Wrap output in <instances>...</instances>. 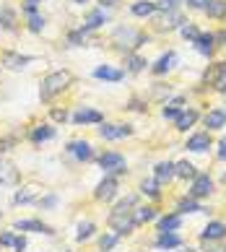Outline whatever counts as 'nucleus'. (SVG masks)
<instances>
[{
	"label": "nucleus",
	"instance_id": "1",
	"mask_svg": "<svg viewBox=\"0 0 226 252\" xmlns=\"http://www.w3.org/2000/svg\"><path fill=\"white\" fill-rule=\"evenodd\" d=\"M73 83V76L68 70H55V73H50L44 81H42V89H39V99L42 101H50V99H55L58 94H63L65 89H68Z\"/></svg>",
	"mask_w": 226,
	"mask_h": 252
},
{
	"label": "nucleus",
	"instance_id": "2",
	"mask_svg": "<svg viewBox=\"0 0 226 252\" xmlns=\"http://www.w3.org/2000/svg\"><path fill=\"white\" fill-rule=\"evenodd\" d=\"M112 42L117 44L120 50H135L140 47V42H143V34L133 26H117L115 34H112Z\"/></svg>",
	"mask_w": 226,
	"mask_h": 252
},
{
	"label": "nucleus",
	"instance_id": "3",
	"mask_svg": "<svg viewBox=\"0 0 226 252\" xmlns=\"http://www.w3.org/2000/svg\"><path fill=\"white\" fill-rule=\"evenodd\" d=\"M99 166H101V172H104V174H112V177L128 172V169H125V156L117 154V151L101 154V156H99Z\"/></svg>",
	"mask_w": 226,
	"mask_h": 252
},
{
	"label": "nucleus",
	"instance_id": "4",
	"mask_svg": "<svg viewBox=\"0 0 226 252\" xmlns=\"http://www.w3.org/2000/svg\"><path fill=\"white\" fill-rule=\"evenodd\" d=\"M109 226L115 229L117 237H125L135 229V221H133V213H109Z\"/></svg>",
	"mask_w": 226,
	"mask_h": 252
},
{
	"label": "nucleus",
	"instance_id": "5",
	"mask_svg": "<svg viewBox=\"0 0 226 252\" xmlns=\"http://www.w3.org/2000/svg\"><path fill=\"white\" fill-rule=\"evenodd\" d=\"M117 188H120V182H117V177H112V174H104V180H101L97 185V190H94V198L97 200H112L117 195Z\"/></svg>",
	"mask_w": 226,
	"mask_h": 252
},
{
	"label": "nucleus",
	"instance_id": "6",
	"mask_svg": "<svg viewBox=\"0 0 226 252\" xmlns=\"http://www.w3.org/2000/svg\"><path fill=\"white\" fill-rule=\"evenodd\" d=\"M213 192V182H211V177L208 174H197L195 180H193V185H190V198H195V200H203V198H208V195Z\"/></svg>",
	"mask_w": 226,
	"mask_h": 252
},
{
	"label": "nucleus",
	"instance_id": "7",
	"mask_svg": "<svg viewBox=\"0 0 226 252\" xmlns=\"http://www.w3.org/2000/svg\"><path fill=\"white\" fill-rule=\"evenodd\" d=\"M205 83H211V86H216L219 91H226V63H216L211 65L208 70H205Z\"/></svg>",
	"mask_w": 226,
	"mask_h": 252
},
{
	"label": "nucleus",
	"instance_id": "8",
	"mask_svg": "<svg viewBox=\"0 0 226 252\" xmlns=\"http://www.w3.org/2000/svg\"><path fill=\"white\" fill-rule=\"evenodd\" d=\"M99 135L104 138V141H120V138H128L133 135V127L130 125H101L99 127Z\"/></svg>",
	"mask_w": 226,
	"mask_h": 252
},
{
	"label": "nucleus",
	"instance_id": "9",
	"mask_svg": "<svg viewBox=\"0 0 226 252\" xmlns=\"http://www.w3.org/2000/svg\"><path fill=\"white\" fill-rule=\"evenodd\" d=\"M226 237V223L224 221H208L205 229L200 231V239L203 242H221Z\"/></svg>",
	"mask_w": 226,
	"mask_h": 252
},
{
	"label": "nucleus",
	"instance_id": "10",
	"mask_svg": "<svg viewBox=\"0 0 226 252\" xmlns=\"http://www.w3.org/2000/svg\"><path fill=\"white\" fill-rule=\"evenodd\" d=\"M16 229L18 231H34V234H55L52 226L42 223L39 219H21V221H16Z\"/></svg>",
	"mask_w": 226,
	"mask_h": 252
},
{
	"label": "nucleus",
	"instance_id": "11",
	"mask_svg": "<svg viewBox=\"0 0 226 252\" xmlns=\"http://www.w3.org/2000/svg\"><path fill=\"white\" fill-rule=\"evenodd\" d=\"M73 123L75 125H91V123H104V117H101V112L91 109V107H81L73 115Z\"/></svg>",
	"mask_w": 226,
	"mask_h": 252
},
{
	"label": "nucleus",
	"instance_id": "12",
	"mask_svg": "<svg viewBox=\"0 0 226 252\" xmlns=\"http://www.w3.org/2000/svg\"><path fill=\"white\" fill-rule=\"evenodd\" d=\"M68 154L75 156L78 161H91V158H94V151H91L89 141H73V143H68Z\"/></svg>",
	"mask_w": 226,
	"mask_h": 252
},
{
	"label": "nucleus",
	"instance_id": "13",
	"mask_svg": "<svg viewBox=\"0 0 226 252\" xmlns=\"http://www.w3.org/2000/svg\"><path fill=\"white\" fill-rule=\"evenodd\" d=\"M187 151H193V154H203V151H208L211 148V135L208 133H195L187 138Z\"/></svg>",
	"mask_w": 226,
	"mask_h": 252
},
{
	"label": "nucleus",
	"instance_id": "14",
	"mask_svg": "<svg viewBox=\"0 0 226 252\" xmlns=\"http://www.w3.org/2000/svg\"><path fill=\"white\" fill-rule=\"evenodd\" d=\"M18 182V169L11 164V161H5V158H0V185H16Z\"/></svg>",
	"mask_w": 226,
	"mask_h": 252
},
{
	"label": "nucleus",
	"instance_id": "15",
	"mask_svg": "<svg viewBox=\"0 0 226 252\" xmlns=\"http://www.w3.org/2000/svg\"><path fill=\"white\" fill-rule=\"evenodd\" d=\"M32 60H34L32 55H16V52H5V55H3L5 68H11V70H21V68H26Z\"/></svg>",
	"mask_w": 226,
	"mask_h": 252
},
{
	"label": "nucleus",
	"instance_id": "16",
	"mask_svg": "<svg viewBox=\"0 0 226 252\" xmlns=\"http://www.w3.org/2000/svg\"><path fill=\"white\" fill-rule=\"evenodd\" d=\"M156 247L159 250H174V247H182V239H180V234H174V231H159Z\"/></svg>",
	"mask_w": 226,
	"mask_h": 252
},
{
	"label": "nucleus",
	"instance_id": "17",
	"mask_svg": "<svg viewBox=\"0 0 226 252\" xmlns=\"http://www.w3.org/2000/svg\"><path fill=\"white\" fill-rule=\"evenodd\" d=\"M101 24H107V11L104 8H97V11H91L89 16H86V24H83V32H94V29H99Z\"/></svg>",
	"mask_w": 226,
	"mask_h": 252
},
{
	"label": "nucleus",
	"instance_id": "18",
	"mask_svg": "<svg viewBox=\"0 0 226 252\" xmlns=\"http://www.w3.org/2000/svg\"><path fill=\"white\" fill-rule=\"evenodd\" d=\"M226 125V109L219 107V109H211L208 115H205V127L208 130H221Z\"/></svg>",
	"mask_w": 226,
	"mask_h": 252
},
{
	"label": "nucleus",
	"instance_id": "19",
	"mask_svg": "<svg viewBox=\"0 0 226 252\" xmlns=\"http://www.w3.org/2000/svg\"><path fill=\"white\" fill-rule=\"evenodd\" d=\"M174 177V164L172 161H159L156 169H154V180L161 185V182H169Z\"/></svg>",
	"mask_w": 226,
	"mask_h": 252
},
{
	"label": "nucleus",
	"instance_id": "20",
	"mask_svg": "<svg viewBox=\"0 0 226 252\" xmlns=\"http://www.w3.org/2000/svg\"><path fill=\"white\" fill-rule=\"evenodd\" d=\"M182 226V216L180 213H166L159 219V231H177Z\"/></svg>",
	"mask_w": 226,
	"mask_h": 252
},
{
	"label": "nucleus",
	"instance_id": "21",
	"mask_svg": "<svg viewBox=\"0 0 226 252\" xmlns=\"http://www.w3.org/2000/svg\"><path fill=\"white\" fill-rule=\"evenodd\" d=\"M203 211H205V208H203V205L197 203L195 198H190V195H187V198H182L180 205H177V213H180V216H182V213H203Z\"/></svg>",
	"mask_w": 226,
	"mask_h": 252
},
{
	"label": "nucleus",
	"instance_id": "22",
	"mask_svg": "<svg viewBox=\"0 0 226 252\" xmlns=\"http://www.w3.org/2000/svg\"><path fill=\"white\" fill-rule=\"evenodd\" d=\"M94 76L101 78V81H122V70L109 68V65H99V68L94 70Z\"/></svg>",
	"mask_w": 226,
	"mask_h": 252
},
{
	"label": "nucleus",
	"instance_id": "23",
	"mask_svg": "<svg viewBox=\"0 0 226 252\" xmlns=\"http://www.w3.org/2000/svg\"><path fill=\"white\" fill-rule=\"evenodd\" d=\"M174 177H182V180H195L197 172H195V166L185 158V161H177L174 164Z\"/></svg>",
	"mask_w": 226,
	"mask_h": 252
},
{
	"label": "nucleus",
	"instance_id": "24",
	"mask_svg": "<svg viewBox=\"0 0 226 252\" xmlns=\"http://www.w3.org/2000/svg\"><path fill=\"white\" fill-rule=\"evenodd\" d=\"M156 219V208H151V205H146V208H135L133 211V221L135 226H140V223H148Z\"/></svg>",
	"mask_w": 226,
	"mask_h": 252
},
{
	"label": "nucleus",
	"instance_id": "25",
	"mask_svg": "<svg viewBox=\"0 0 226 252\" xmlns=\"http://www.w3.org/2000/svg\"><path fill=\"white\" fill-rule=\"evenodd\" d=\"M174 60H177V55H174V52H166V55H161V58L156 60V65H154V73H156V76H161V73H166V70L174 65Z\"/></svg>",
	"mask_w": 226,
	"mask_h": 252
},
{
	"label": "nucleus",
	"instance_id": "26",
	"mask_svg": "<svg viewBox=\"0 0 226 252\" xmlns=\"http://www.w3.org/2000/svg\"><path fill=\"white\" fill-rule=\"evenodd\" d=\"M197 120V112L195 109H185L177 115V130H187V127H193V123Z\"/></svg>",
	"mask_w": 226,
	"mask_h": 252
},
{
	"label": "nucleus",
	"instance_id": "27",
	"mask_svg": "<svg viewBox=\"0 0 226 252\" xmlns=\"http://www.w3.org/2000/svg\"><path fill=\"white\" fill-rule=\"evenodd\" d=\"M213 34H200V36H197V39H195V47H197V52H200V55H211L213 52Z\"/></svg>",
	"mask_w": 226,
	"mask_h": 252
},
{
	"label": "nucleus",
	"instance_id": "28",
	"mask_svg": "<svg viewBox=\"0 0 226 252\" xmlns=\"http://www.w3.org/2000/svg\"><path fill=\"white\" fill-rule=\"evenodd\" d=\"M50 138H55V127L52 125H39V127H34V133H32V141L34 143L50 141Z\"/></svg>",
	"mask_w": 226,
	"mask_h": 252
},
{
	"label": "nucleus",
	"instance_id": "29",
	"mask_svg": "<svg viewBox=\"0 0 226 252\" xmlns=\"http://www.w3.org/2000/svg\"><path fill=\"white\" fill-rule=\"evenodd\" d=\"M205 13L211 18H224L226 16V0H211V5L205 8Z\"/></svg>",
	"mask_w": 226,
	"mask_h": 252
},
{
	"label": "nucleus",
	"instance_id": "30",
	"mask_svg": "<svg viewBox=\"0 0 226 252\" xmlns=\"http://www.w3.org/2000/svg\"><path fill=\"white\" fill-rule=\"evenodd\" d=\"M130 11H133L135 16H151V13H156V3H151V0H140V3H135Z\"/></svg>",
	"mask_w": 226,
	"mask_h": 252
},
{
	"label": "nucleus",
	"instance_id": "31",
	"mask_svg": "<svg viewBox=\"0 0 226 252\" xmlns=\"http://www.w3.org/2000/svg\"><path fill=\"white\" fill-rule=\"evenodd\" d=\"M135 203H138V195H128L125 200H120V203L115 205V211H112V213H133Z\"/></svg>",
	"mask_w": 226,
	"mask_h": 252
},
{
	"label": "nucleus",
	"instance_id": "32",
	"mask_svg": "<svg viewBox=\"0 0 226 252\" xmlns=\"http://www.w3.org/2000/svg\"><path fill=\"white\" fill-rule=\"evenodd\" d=\"M94 231H97V226H94L91 221H81V223H78V234H75V239H78V242H86V239L94 237Z\"/></svg>",
	"mask_w": 226,
	"mask_h": 252
},
{
	"label": "nucleus",
	"instance_id": "33",
	"mask_svg": "<svg viewBox=\"0 0 226 252\" xmlns=\"http://www.w3.org/2000/svg\"><path fill=\"white\" fill-rule=\"evenodd\" d=\"M0 26H3V29H13L16 26V13L11 8H0Z\"/></svg>",
	"mask_w": 226,
	"mask_h": 252
},
{
	"label": "nucleus",
	"instance_id": "34",
	"mask_svg": "<svg viewBox=\"0 0 226 252\" xmlns=\"http://www.w3.org/2000/svg\"><path fill=\"white\" fill-rule=\"evenodd\" d=\"M140 192L148 195V198H159V182L156 180H143L140 182Z\"/></svg>",
	"mask_w": 226,
	"mask_h": 252
},
{
	"label": "nucleus",
	"instance_id": "35",
	"mask_svg": "<svg viewBox=\"0 0 226 252\" xmlns=\"http://www.w3.org/2000/svg\"><path fill=\"white\" fill-rule=\"evenodd\" d=\"M36 190H39V188H34V185H32V188H24V192H16L13 203H16V205H21V203H29V200L34 198V195H36Z\"/></svg>",
	"mask_w": 226,
	"mask_h": 252
},
{
	"label": "nucleus",
	"instance_id": "36",
	"mask_svg": "<svg viewBox=\"0 0 226 252\" xmlns=\"http://www.w3.org/2000/svg\"><path fill=\"white\" fill-rule=\"evenodd\" d=\"M146 65H148V63H146L143 58H138V55H128V68H130V73H140Z\"/></svg>",
	"mask_w": 226,
	"mask_h": 252
},
{
	"label": "nucleus",
	"instance_id": "37",
	"mask_svg": "<svg viewBox=\"0 0 226 252\" xmlns=\"http://www.w3.org/2000/svg\"><path fill=\"white\" fill-rule=\"evenodd\" d=\"M117 234H104L99 239V247H101V252H109V250H115V245H117Z\"/></svg>",
	"mask_w": 226,
	"mask_h": 252
},
{
	"label": "nucleus",
	"instance_id": "38",
	"mask_svg": "<svg viewBox=\"0 0 226 252\" xmlns=\"http://www.w3.org/2000/svg\"><path fill=\"white\" fill-rule=\"evenodd\" d=\"M29 29L32 32H42L44 29V16H39V13L29 16Z\"/></svg>",
	"mask_w": 226,
	"mask_h": 252
},
{
	"label": "nucleus",
	"instance_id": "39",
	"mask_svg": "<svg viewBox=\"0 0 226 252\" xmlns=\"http://www.w3.org/2000/svg\"><path fill=\"white\" fill-rule=\"evenodd\" d=\"M182 36H185V39H190V42H195L200 34H197V29H195L193 24H187V26H182Z\"/></svg>",
	"mask_w": 226,
	"mask_h": 252
},
{
	"label": "nucleus",
	"instance_id": "40",
	"mask_svg": "<svg viewBox=\"0 0 226 252\" xmlns=\"http://www.w3.org/2000/svg\"><path fill=\"white\" fill-rule=\"evenodd\" d=\"M13 242H16L13 231H3V234H0V247H13Z\"/></svg>",
	"mask_w": 226,
	"mask_h": 252
},
{
	"label": "nucleus",
	"instance_id": "41",
	"mask_svg": "<svg viewBox=\"0 0 226 252\" xmlns=\"http://www.w3.org/2000/svg\"><path fill=\"white\" fill-rule=\"evenodd\" d=\"M182 0H159L156 3V8H161V11H174L177 5H180Z\"/></svg>",
	"mask_w": 226,
	"mask_h": 252
},
{
	"label": "nucleus",
	"instance_id": "42",
	"mask_svg": "<svg viewBox=\"0 0 226 252\" xmlns=\"http://www.w3.org/2000/svg\"><path fill=\"white\" fill-rule=\"evenodd\" d=\"M203 252H226V245H221V242H205Z\"/></svg>",
	"mask_w": 226,
	"mask_h": 252
},
{
	"label": "nucleus",
	"instance_id": "43",
	"mask_svg": "<svg viewBox=\"0 0 226 252\" xmlns=\"http://www.w3.org/2000/svg\"><path fill=\"white\" fill-rule=\"evenodd\" d=\"M39 205H42V208H55V205H58V195H47V198H39Z\"/></svg>",
	"mask_w": 226,
	"mask_h": 252
},
{
	"label": "nucleus",
	"instance_id": "44",
	"mask_svg": "<svg viewBox=\"0 0 226 252\" xmlns=\"http://www.w3.org/2000/svg\"><path fill=\"white\" fill-rule=\"evenodd\" d=\"M187 5H190V8H197V11H205V8L211 5V0H187Z\"/></svg>",
	"mask_w": 226,
	"mask_h": 252
},
{
	"label": "nucleus",
	"instance_id": "45",
	"mask_svg": "<svg viewBox=\"0 0 226 252\" xmlns=\"http://www.w3.org/2000/svg\"><path fill=\"white\" fill-rule=\"evenodd\" d=\"M13 250H16V252H24V250H26V239H24V237H16Z\"/></svg>",
	"mask_w": 226,
	"mask_h": 252
},
{
	"label": "nucleus",
	"instance_id": "46",
	"mask_svg": "<svg viewBox=\"0 0 226 252\" xmlns=\"http://www.w3.org/2000/svg\"><path fill=\"white\" fill-rule=\"evenodd\" d=\"M180 115V107H164V117H177Z\"/></svg>",
	"mask_w": 226,
	"mask_h": 252
},
{
	"label": "nucleus",
	"instance_id": "47",
	"mask_svg": "<svg viewBox=\"0 0 226 252\" xmlns=\"http://www.w3.org/2000/svg\"><path fill=\"white\" fill-rule=\"evenodd\" d=\"M219 158L226 161V138H221V143H219Z\"/></svg>",
	"mask_w": 226,
	"mask_h": 252
},
{
	"label": "nucleus",
	"instance_id": "48",
	"mask_svg": "<svg viewBox=\"0 0 226 252\" xmlns=\"http://www.w3.org/2000/svg\"><path fill=\"white\" fill-rule=\"evenodd\" d=\"M213 39H216V42H221L224 47H226V29H224V32H219V34H213Z\"/></svg>",
	"mask_w": 226,
	"mask_h": 252
},
{
	"label": "nucleus",
	"instance_id": "49",
	"mask_svg": "<svg viewBox=\"0 0 226 252\" xmlns=\"http://www.w3.org/2000/svg\"><path fill=\"white\" fill-rule=\"evenodd\" d=\"M52 117H55V120H65V117H68V112H65V109H55Z\"/></svg>",
	"mask_w": 226,
	"mask_h": 252
},
{
	"label": "nucleus",
	"instance_id": "50",
	"mask_svg": "<svg viewBox=\"0 0 226 252\" xmlns=\"http://www.w3.org/2000/svg\"><path fill=\"white\" fill-rule=\"evenodd\" d=\"M101 3V8H107V5H115V3H120V0H99Z\"/></svg>",
	"mask_w": 226,
	"mask_h": 252
},
{
	"label": "nucleus",
	"instance_id": "51",
	"mask_svg": "<svg viewBox=\"0 0 226 252\" xmlns=\"http://www.w3.org/2000/svg\"><path fill=\"white\" fill-rule=\"evenodd\" d=\"M73 3H86V0H73Z\"/></svg>",
	"mask_w": 226,
	"mask_h": 252
},
{
	"label": "nucleus",
	"instance_id": "52",
	"mask_svg": "<svg viewBox=\"0 0 226 252\" xmlns=\"http://www.w3.org/2000/svg\"><path fill=\"white\" fill-rule=\"evenodd\" d=\"M29 3H39V0H29Z\"/></svg>",
	"mask_w": 226,
	"mask_h": 252
}]
</instances>
